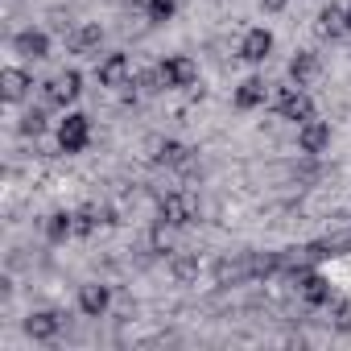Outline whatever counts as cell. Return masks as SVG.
Masks as SVG:
<instances>
[{"label":"cell","instance_id":"cell-1","mask_svg":"<svg viewBox=\"0 0 351 351\" xmlns=\"http://www.w3.org/2000/svg\"><path fill=\"white\" fill-rule=\"evenodd\" d=\"M38 91H42V104H46V108H71V104L83 95V75H79L75 66H66V71H58L54 79L38 83Z\"/></svg>","mask_w":351,"mask_h":351},{"label":"cell","instance_id":"cell-2","mask_svg":"<svg viewBox=\"0 0 351 351\" xmlns=\"http://www.w3.org/2000/svg\"><path fill=\"white\" fill-rule=\"evenodd\" d=\"M95 79H99V87H108V91L132 87V58H128L124 50L99 54V58H95Z\"/></svg>","mask_w":351,"mask_h":351},{"label":"cell","instance_id":"cell-3","mask_svg":"<svg viewBox=\"0 0 351 351\" xmlns=\"http://www.w3.org/2000/svg\"><path fill=\"white\" fill-rule=\"evenodd\" d=\"M157 71H161V79H165V91H186V87L199 83V62H195L191 54H165V58L157 62Z\"/></svg>","mask_w":351,"mask_h":351},{"label":"cell","instance_id":"cell-4","mask_svg":"<svg viewBox=\"0 0 351 351\" xmlns=\"http://www.w3.org/2000/svg\"><path fill=\"white\" fill-rule=\"evenodd\" d=\"M273 108H277V116L281 120H289V124H306V120H314V99L306 95V87H281L277 95H273Z\"/></svg>","mask_w":351,"mask_h":351},{"label":"cell","instance_id":"cell-5","mask_svg":"<svg viewBox=\"0 0 351 351\" xmlns=\"http://www.w3.org/2000/svg\"><path fill=\"white\" fill-rule=\"evenodd\" d=\"M91 145V116L87 112H66V120H58V149L62 153H83Z\"/></svg>","mask_w":351,"mask_h":351},{"label":"cell","instance_id":"cell-6","mask_svg":"<svg viewBox=\"0 0 351 351\" xmlns=\"http://www.w3.org/2000/svg\"><path fill=\"white\" fill-rule=\"evenodd\" d=\"M62 326H66V314H62V310H29V314L21 318V330H25L34 343H54V339L62 335Z\"/></svg>","mask_w":351,"mask_h":351},{"label":"cell","instance_id":"cell-7","mask_svg":"<svg viewBox=\"0 0 351 351\" xmlns=\"http://www.w3.org/2000/svg\"><path fill=\"white\" fill-rule=\"evenodd\" d=\"M157 223H165V228H186V223H195V203H191V195H182V191L161 195V203H157Z\"/></svg>","mask_w":351,"mask_h":351},{"label":"cell","instance_id":"cell-8","mask_svg":"<svg viewBox=\"0 0 351 351\" xmlns=\"http://www.w3.org/2000/svg\"><path fill=\"white\" fill-rule=\"evenodd\" d=\"M75 306H79L83 318H104V314L112 310V285H104V281H83L79 293H75Z\"/></svg>","mask_w":351,"mask_h":351},{"label":"cell","instance_id":"cell-9","mask_svg":"<svg viewBox=\"0 0 351 351\" xmlns=\"http://www.w3.org/2000/svg\"><path fill=\"white\" fill-rule=\"evenodd\" d=\"M13 54L21 58V62H46L50 58V34L46 29H17L13 34Z\"/></svg>","mask_w":351,"mask_h":351},{"label":"cell","instance_id":"cell-10","mask_svg":"<svg viewBox=\"0 0 351 351\" xmlns=\"http://www.w3.org/2000/svg\"><path fill=\"white\" fill-rule=\"evenodd\" d=\"M34 75L25 71V66H5L0 71V99L5 104H25L29 95H34Z\"/></svg>","mask_w":351,"mask_h":351},{"label":"cell","instance_id":"cell-11","mask_svg":"<svg viewBox=\"0 0 351 351\" xmlns=\"http://www.w3.org/2000/svg\"><path fill=\"white\" fill-rule=\"evenodd\" d=\"M273 46H277L273 29L252 25V29H244V38H240V58H244V62H252V66H261V62H269Z\"/></svg>","mask_w":351,"mask_h":351},{"label":"cell","instance_id":"cell-12","mask_svg":"<svg viewBox=\"0 0 351 351\" xmlns=\"http://www.w3.org/2000/svg\"><path fill=\"white\" fill-rule=\"evenodd\" d=\"M71 54L79 58H99L104 54V25L99 21H83L71 29Z\"/></svg>","mask_w":351,"mask_h":351},{"label":"cell","instance_id":"cell-13","mask_svg":"<svg viewBox=\"0 0 351 351\" xmlns=\"http://www.w3.org/2000/svg\"><path fill=\"white\" fill-rule=\"evenodd\" d=\"M269 83L261 79V75H248L244 83H236V91H232V104L240 108V112H256V108H265L269 104Z\"/></svg>","mask_w":351,"mask_h":351},{"label":"cell","instance_id":"cell-14","mask_svg":"<svg viewBox=\"0 0 351 351\" xmlns=\"http://www.w3.org/2000/svg\"><path fill=\"white\" fill-rule=\"evenodd\" d=\"M298 149L306 153V157H318V153H326L330 149V124L326 120H306V124H298Z\"/></svg>","mask_w":351,"mask_h":351},{"label":"cell","instance_id":"cell-15","mask_svg":"<svg viewBox=\"0 0 351 351\" xmlns=\"http://www.w3.org/2000/svg\"><path fill=\"white\" fill-rule=\"evenodd\" d=\"M298 293L306 306H330L335 302V289L322 273H298Z\"/></svg>","mask_w":351,"mask_h":351},{"label":"cell","instance_id":"cell-16","mask_svg":"<svg viewBox=\"0 0 351 351\" xmlns=\"http://www.w3.org/2000/svg\"><path fill=\"white\" fill-rule=\"evenodd\" d=\"M318 71H322V66H318V54H314V50H298V54L289 58V66H285V75H289L293 87H310V83L318 79Z\"/></svg>","mask_w":351,"mask_h":351},{"label":"cell","instance_id":"cell-17","mask_svg":"<svg viewBox=\"0 0 351 351\" xmlns=\"http://www.w3.org/2000/svg\"><path fill=\"white\" fill-rule=\"evenodd\" d=\"M42 232H46L50 244H66L75 236V211H50L42 219Z\"/></svg>","mask_w":351,"mask_h":351},{"label":"cell","instance_id":"cell-18","mask_svg":"<svg viewBox=\"0 0 351 351\" xmlns=\"http://www.w3.org/2000/svg\"><path fill=\"white\" fill-rule=\"evenodd\" d=\"M153 161H157V165H169V169H173V165H186V161H191V149H186L182 141L165 136V141L153 145Z\"/></svg>","mask_w":351,"mask_h":351},{"label":"cell","instance_id":"cell-19","mask_svg":"<svg viewBox=\"0 0 351 351\" xmlns=\"http://www.w3.org/2000/svg\"><path fill=\"white\" fill-rule=\"evenodd\" d=\"M169 277L178 281V285L199 281V256L195 252H169Z\"/></svg>","mask_w":351,"mask_h":351},{"label":"cell","instance_id":"cell-20","mask_svg":"<svg viewBox=\"0 0 351 351\" xmlns=\"http://www.w3.org/2000/svg\"><path fill=\"white\" fill-rule=\"evenodd\" d=\"M252 277V256H244V261H219L215 265V281L219 285H236V281H248Z\"/></svg>","mask_w":351,"mask_h":351},{"label":"cell","instance_id":"cell-21","mask_svg":"<svg viewBox=\"0 0 351 351\" xmlns=\"http://www.w3.org/2000/svg\"><path fill=\"white\" fill-rule=\"evenodd\" d=\"M318 34H322V38H343V34H347L343 5H326V9L318 13Z\"/></svg>","mask_w":351,"mask_h":351},{"label":"cell","instance_id":"cell-22","mask_svg":"<svg viewBox=\"0 0 351 351\" xmlns=\"http://www.w3.org/2000/svg\"><path fill=\"white\" fill-rule=\"evenodd\" d=\"M145 17H149L153 25L173 21V17H178V0H145Z\"/></svg>","mask_w":351,"mask_h":351},{"label":"cell","instance_id":"cell-23","mask_svg":"<svg viewBox=\"0 0 351 351\" xmlns=\"http://www.w3.org/2000/svg\"><path fill=\"white\" fill-rule=\"evenodd\" d=\"M99 223H104V219H99V211H95L91 203L75 211V236H83V240H87V236H95V232H99Z\"/></svg>","mask_w":351,"mask_h":351},{"label":"cell","instance_id":"cell-24","mask_svg":"<svg viewBox=\"0 0 351 351\" xmlns=\"http://www.w3.org/2000/svg\"><path fill=\"white\" fill-rule=\"evenodd\" d=\"M330 326H335L339 335H351V298L330 302Z\"/></svg>","mask_w":351,"mask_h":351},{"label":"cell","instance_id":"cell-25","mask_svg":"<svg viewBox=\"0 0 351 351\" xmlns=\"http://www.w3.org/2000/svg\"><path fill=\"white\" fill-rule=\"evenodd\" d=\"M21 132H25V136H42V132H46V104H42V108H29V112L21 116Z\"/></svg>","mask_w":351,"mask_h":351},{"label":"cell","instance_id":"cell-26","mask_svg":"<svg viewBox=\"0 0 351 351\" xmlns=\"http://www.w3.org/2000/svg\"><path fill=\"white\" fill-rule=\"evenodd\" d=\"M285 5H289V0H261L265 13H285Z\"/></svg>","mask_w":351,"mask_h":351},{"label":"cell","instance_id":"cell-27","mask_svg":"<svg viewBox=\"0 0 351 351\" xmlns=\"http://www.w3.org/2000/svg\"><path fill=\"white\" fill-rule=\"evenodd\" d=\"M343 17H347V34H351V5H343Z\"/></svg>","mask_w":351,"mask_h":351}]
</instances>
